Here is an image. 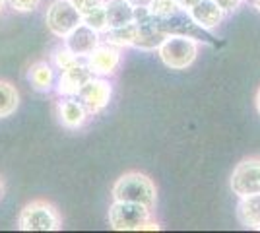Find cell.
Returning a JSON list of instances; mask_svg holds the SVG:
<instances>
[{"mask_svg":"<svg viewBox=\"0 0 260 233\" xmlns=\"http://www.w3.org/2000/svg\"><path fill=\"white\" fill-rule=\"evenodd\" d=\"M18 227L22 231H58L62 227V222L53 204L35 200L22 210Z\"/></svg>","mask_w":260,"mask_h":233,"instance_id":"3957f363","label":"cell"},{"mask_svg":"<svg viewBox=\"0 0 260 233\" xmlns=\"http://www.w3.org/2000/svg\"><path fill=\"white\" fill-rule=\"evenodd\" d=\"M76 62H80V60H78V56L72 55L66 47L64 49H58V51L54 53V64H56L58 70H66V68L74 66Z\"/></svg>","mask_w":260,"mask_h":233,"instance_id":"ffe728a7","label":"cell"},{"mask_svg":"<svg viewBox=\"0 0 260 233\" xmlns=\"http://www.w3.org/2000/svg\"><path fill=\"white\" fill-rule=\"evenodd\" d=\"M179 2V6H181V10H190L194 4H198L200 0H177Z\"/></svg>","mask_w":260,"mask_h":233,"instance_id":"cb8c5ba5","label":"cell"},{"mask_svg":"<svg viewBox=\"0 0 260 233\" xmlns=\"http://www.w3.org/2000/svg\"><path fill=\"white\" fill-rule=\"evenodd\" d=\"M2 194H4V185H2V179H0V198H2Z\"/></svg>","mask_w":260,"mask_h":233,"instance_id":"4316f807","label":"cell"},{"mask_svg":"<svg viewBox=\"0 0 260 233\" xmlns=\"http://www.w3.org/2000/svg\"><path fill=\"white\" fill-rule=\"evenodd\" d=\"M58 117L66 128H80L86 122L87 111L82 101L76 97H66L58 103Z\"/></svg>","mask_w":260,"mask_h":233,"instance_id":"7c38bea8","label":"cell"},{"mask_svg":"<svg viewBox=\"0 0 260 233\" xmlns=\"http://www.w3.org/2000/svg\"><path fill=\"white\" fill-rule=\"evenodd\" d=\"M4 2H6V0H0V10L4 8Z\"/></svg>","mask_w":260,"mask_h":233,"instance_id":"83f0119b","label":"cell"},{"mask_svg":"<svg viewBox=\"0 0 260 233\" xmlns=\"http://www.w3.org/2000/svg\"><path fill=\"white\" fill-rule=\"evenodd\" d=\"M136 34H138V23L130 22L120 27H109L105 31V39L109 45H115V47H132Z\"/></svg>","mask_w":260,"mask_h":233,"instance_id":"9a60e30c","label":"cell"},{"mask_svg":"<svg viewBox=\"0 0 260 233\" xmlns=\"http://www.w3.org/2000/svg\"><path fill=\"white\" fill-rule=\"evenodd\" d=\"M254 101H256V111L260 113V89H258V93H256V99Z\"/></svg>","mask_w":260,"mask_h":233,"instance_id":"d4e9b609","label":"cell"},{"mask_svg":"<svg viewBox=\"0 0 260 233\" xmlns=\"http://www.w3.org/2000/svg\"><path fill=\"white\" fill-rule=\"evenodd\" d=\"M252 6H254V8L260 12V0H252Z\"/></svg>","mask_w":260,"mask_h":233,"instance_id":"484cf974","label":"cell"},{"mask_svg":"<svg viewBox=\"0 0 260 233\" xmlns=\"http://www.w3.org/2000/svg\"><path fill=\"white\" fill-rule=\"evenodd\" d=\"M150 222V208L136 202L115 200L109 208V225L115 231H140Z\"/></svg>","mask_w":260,"mask_h":233,"instance_id":"277c9868","label":"cell"},{"mask_svg":"<svg viewBox=\"0 0 260 233\" xmlns=\"http://www.w3.org/2000/svg\"><path fill=\"white\" fill-rule=\"evenodd\" d=\"M120 64V53L115 45H98L87 55L86 66L93 76H111Z\"/></svg>","mask_w":260,"mask_h":233,"instance_id":"ba28073f","label":"cell"},{"mask_svg":"<svg viewBox=\"0 0 260 233\" xmlns=\"http://www.w3.org/2000/svg\"><path fill=\"white\" fill-rule=\"evenodd\" d=\"M70 2L76 6L80 14L93 10V8H98V6H101V4H105V0H70Z\"/></svg>","mask_w":260,"mask_h":233,"instance_id":"7402d4cb","label":"cell"},{"mask_svg":"<svg viewBox=\"0 0 260 233\" xmlns=\"http://www.w3.org/2000/svg\"><path fill=\"white\" fill-rule=\"evenodd\" d=\"M237 218L245 227L260 229V194L241 196L237 206Z\"/></svg>","mask_w":260,"mask_h":233,"instance_id":"5bb4252c","label":"cell"},{"mask_svg":"<svg viewBox=\"0 0 260 233\" xmlns=\"http://www.w3.org/2000/svg\"><path fill=\"white\" fill-rule=\"evenodd\" d=\"M159 58L171 70H184L194 62L198 55V43L186 35H167L159 45Z\"/></svg>","mask_w":260,"mask_h":233,"instance_id":"7a4b0ae2","label":"cell"},{"mask_svg":"<svg viewBox=\"0 0 260 233\" xmlns=\"http://www.w3.org/2000/svg\"><path fill=\"white\" fill-rule=\"evenodd\" d=\"M146 8L152 14L153 18L157 20H165V18H171L177 12H181V6L177 0H148L146 2Z\"/></svg>","mask_w":260,"mask_h":233,"instance_id":"ac0fdd59","label":"cell"},{"mask_svg":"<svg viewBox=\"0 0 260 233\" xmlns=\"http://www.w3.org/2000/svg\"><path fill=\"white\" fill-rule=\"evenodd\" d=\"M98 45H99V31L91 29L84 22L80 23L78 27H74L64 37V47L72 55H76L78 58L80 56H87Z\"/></svg>","mask_w":260,"mask_h":233,"instance_id":"9c48e42d","label":"cell"},{"mask_svg":"<svg viewBox=\"0 0 260 233\" xmlns=\"http://www.w3.org/2000/svg\"><path fill=\"white\" fill-rule=\"evenodd\" d=\"M82 22L89 25L91 29H95V31H107L109 25H107V18H105V4H101L98 8H93V10L89 12H84L82 14Z\"/></svg>","mask_w":260,"mask_h":233,"instance_id":"d6986e66","label":"cell"},{"mask_svg":"<svg viewBox=\"0 0 260 233\" xmlns=\"http://www.w3.org/2000/svg\"><path fill=\"white\" fill-rule=\"evenodd\" d=\"M130 2H132V0H130ZM138 2H142V0H138ZM146 2H148V0H146Z\"/></svg>","mask_w":260,"mask_h":233,"instance_id":"f1b7e54d","label":"cell"},{"mask_svg":"<svg viewBox=\"0 0 260 233\" xmlns=\"http://www.w3.org/2000/svg\"><path fill=\"white\" fill-rule=\"evenodd\" d=\"M113 198L120 202H136L152 210L157 200V190L150 177L138 171H130L117 179L113 187Z\"/></svg>","mask_w":260,"mask_h":233,"instance_id":"6da1fadb","label":"cell"},{"mask_svg":"<svg viewBox=\"0 0 260 233\" xmlns=\"http://www.w3.org/2000/svg\"><path fill=\"white\" fill-rule=\"evenodd\" d=\"M229 185L239 198L249 194H260V159L250 157L237 163L231 173Z\"/></svg>","mask_w":260,"mask_h":233,"instance_id":"8992f818","label":"cell"},{"mask_svg":"<svg viewBox=\"0 0 260 233\" xmlns=\"http://www.w3.org/2000/svg\"><path fill=\"white\" fill-rule=\"evenodd\" d=\"M18 103H20V95L16 88L8 82H0V119L10 117L18 109Z\"/></svg>","mask_w":260,"mask_h":233,"instance_id":"e0dca14e","label":"cell"},{"mask_svg":"<svg viewBox=\"0 0 260 233\" xmlns=\"http://www.w3.org/2000/svg\"><path fill=\"white\" fill-rule=\"evenodd\" d=\"M186 12L194 20L196 25H200L202 29H212V27L219 25L223 20V14H225L214 0H200L198 4H194L190 10Z\"/></svg>","mask_w":260,"mask_h":233,"instance_id":"8fae6325","label":"cell"},{"mask_svg":"<svg viewBox=\"0 0 260 233\" xmlns=\"http://www.w3.org/2000/svg\"><path fill=\"white\" fill-rule=\"evenodd\" d=\"M45 22L51 34L64 39L74 27L82 23V14L70 0H54L47 10Z\"/></svg>","mask_w":260,"mask_h":233,"instance_id":"5b68a950","label":"cell"},{"mask_svg":"<svg viewBox=\"0 0 260 233\" xmlns=\"http://www.w3.org/2000/svg\"><path fill=\"white\" fill-rule=\"evenodd\" d=\"M105 18L109 27H120L134 22V4L130 0H107Z\"/></svg>","mask_w":260,"mask_h":233,"instance_id":"4fadbf2b","label":"cell"},{"mask_svg":"<svg viewBox=\"0 0 260 233\" xmlns=\"http://www.w3.org/2000/svg\"><path fill=\"white\" fill-rule=\"evenodd\" d=\"M60 72H62V74L58 78L56 91H58L60 95H64V97H76L78 93H80V89L84 88V84L93 76L84 62H76L74 66L66 68V70H60Z\"/></svg>","mask_w":260,"mask_h":233,"instance_id":"30bf717a","label":"cell"},{"mask_svg":"<svg viewBox=\"0 0 260 233\" xmlns=\"http://www.w3.org/2000/svg\"><path fill=\"white\" fill-rule=\"evenodd\" d=\"M54 80V72L51 64L47 62H35L31 68H29V82L35 89L39 91H49L51 86H53Z\"/></svg>","mask_w":260,"mask_h":233,"instance_id":"2e32d148","label":"cell"},{"mask_svg":"<svg viewBox=\"0 0 260 233\" xmlns=\"http://www.w3.org/2000/svg\"><path fill=\"white\" fill-rule=\"evenodd\" d=\"M39 2H41V0H8V4H10L14 10H18V12L35 10V8L39 6Z\"/></svg>","mask_w":260,"mask_h":233,"instance_id":"44dd1931","label":"cell"},{"mask_svg":"<svg viewBox=\"0 0 260 233\" xmlns=\"http://www.w3.org/2000/svg\"><path fill=\"white\" fill-rule=\"evenodd\" d=\"M111 95H113V88L107 80L101 76H91L84 84V88L80 89L78 99L86 107L87 115H95L107 107Z\"/></svg>","mask_w":260,"mask_h":233,"instance_id":"52a82bcc","label":"cell"},{"mask_svg":"<svg viewBox=\"0 0 260 233\" xmlns=\"http://www.w3.org/2000/svg\"><path fill=\"white\" fill-rule=\"evenodd\" d=\"M217 6L221 8L223 12H233L239 8V4H241V0H214Z\"/></svg>","mask_w":260,"mask_h":233,"instance_id":"603a6c76","label":"cell"}]
</instances>
